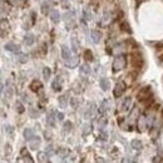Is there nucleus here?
<instances>
[{
    "instance_id": "nucleus-28",
    "label": "nucleus",
    "mask_w": 163,
    "mask_h": 163,
    "mask_svg": "<svg viewBox=\"0 0 163 163\" xmlns=\"http://www.w3.org/2000/svg\"><path fill=\"white\" fill-rule=\"evenodd\" d=\"M74 15H75L74 12H68L64 14V20L65 22H70V20L74 19Z\"/></svg>"
},
{
    "instance_id": "nucleus-42",
    "label": "nucleus",
    "mask_w": 163,
    "mask_h": 163,
    "mask_svg": "<svg viewBox=\"0 0 163 163\" xmlns=\"http://www.w3.org/2000/svg\"><path fill=\"white\" fill-rule=\"evenodd\" d=\"M91 130H92V128H91V125H89V124H85V125H84V134L91 133Z\"/></svg>"
},
{
    "instance_id": "nucleus-35",
    "label": "nucleus",
    "mask_w": 163,
    "mask_h": 163,
    "mask_svg": "<svg viewBox=\"0 0 163 163\" xmlns=\"http://www.w3.org/2000/svg\"><path fill=\"white\" fill-rule=\"evenodd\" d=\"M70 103H72V107L73 108H78V107H79V99H77V98H73L72 101H70Z\"/></svg>"
},
{
    "instance_id": "nucleus-4",
    "label": "nucleus",
    "mask_w": 163,
    "mask_h": 163,
    "mask_svg": "<svg viewBox=\"0 0 163 163\" xmlns=\"http://www.w3.org/2000/svg\"><path fill=\"white\" fill-rule=\"evenodd\" d=\"M149 94H151V87L142 88L141 91L138 92V99L142 102V101H143V99H146L147 97H149Z\"/></svg>"
},
{
    "instance_id": "nucleus-15",
    "label": "nucleus",
    "mask_w": 163,
    "mask_h": 163,
    "mask_svg": "<svg viewBox=\"0 0 163 163\" xmlns=\"http://www.w3.org/2000/svg\"><path fill=\"white\" fill-rule=\"evenodd\" d=\"M99 84H101V88L103 89V91H108L109 89V80L107 79V78H101Z\"/></svg>"
},
{
    "instance_id": "nucleus-39",
    "label": "nucleus",
    "mask_w": 163,
    "mask_h": 163,
    "mask_svg": "<svg viewBox=\"0 0 163 163\" xmlns=\"http://www.w3.org/2000/svg\"><path fill=\"white\" fill-rule=\"evenodd\" d=\"M30 115L33 118H38L39 117V112H38V110H35V109H30Z\"/></svg>"
},
{
    "instance_id": "nucleus-33",
    "label": "nucleus",
    "mask_w": 163,
    "mask_h": 163,
    "mask_svg": "<svg viewBox=\"0 0 163 163\" xmlns=\"http://www.w3.org/2000/svg\"><path fill=\"white\" fill-rule=\"evenodd\" d=\"M137 115H138V109L134 108V109L132 110V113H130V115H129V119H130V120H134V119L137 118Z\"/></svg>"
},
{
    "instance_id": "nucleus-23",
    "label": "nucleus",
    "mask_w": 163,
    "mask_h": 163,
    "mask_svg": "<svg viewBox=\"0 0 163 163\" xmlns=\"http://www.w3.org/2000/svg\"><path fill=\"white\" fill-rule=\"evenodd\" d=\"M9 29V22L7 19H0V30H8Z\"/></svg>"
},
{
    "instance_id": "nucleus-21",
    "label": "nucleus",
    "mask_w": 163,
    "mask_h": 163,
    "mask_svg": "<svg viewBox=\"0 0 163 163\" xmlns=\"http://www.w3.org/2000/svg\"><path fill=\"white\" fill-rule=\"evenodd\" d=\"M46 122H48V124L50 125V127H54V125H55V117H54V112H51V113L48 115V118H46Z\"/></svg>"
},
{
    "instance_id": "nucleus-10",
    "label": "nucleus",
    "mask_w": 163,
    "mask_h": 163,
    "mask_svg": "<svg viewBox=\"0 0 163 163\" xmlns=\"http://www.w3.org/2000/svg\"><path fill=\"white\" fill-rule=\"evenodd\" d=\"M41 87H43V84H41L39 80H33V82H31V84H30V89L33 92H35V93L39 92L40 89H41Z\"/></svg>"
},
{
    "instance_id": "nucleus-31",
    "label": "nucleus",
    "mask_w": 163,
    "mask_h": 163,
    "mask_svg": "<svg viewBox=\"0 0 163 163\" xmlns=\"http://www.w3.org/2000/svg\"><path fill=\"white\" fill-rule=\"evenodd\" d=\"M15 109H17V112L20 113V114L24 113V110H25L24 107H23V104L20 103V102H17V103H15Z\"/></svg>"
},
{
    "instance_id": "nucleus-47",
    "label": "nucleus",
    "mask_w": 163,
    "mask_h": 163,
    "mask_svg": "<svg viewBox=\"0 0 163 163\" xmlns=\"http://www.w3.org/2000/svg\"><path fill=\"white\" fill-rule=\"evenodd\" d=\"M57 115H58V117H57V118H58V119H59V120H63V119H64V114H63V113H58Z\"/></svg>"
},
{
    "instance_id": "nucleus-19",
    "label": "nucleus",
    "mask_w": 163,
    "mask_h": 163,
    "mask_svg": "<svg viewBox=\"0 0 163 163\" xmlns=\"http://www.w3.org/2000/svg\"><path fill=\"white\" fill-rule=\"evenodd\" d=\"M38 161L39 162H49L46 152H39V153H38Z\"/></svg>"
},
{
    "instance_id": "nucleus-14",
    "label": "nucleus",
    "mask_w": 163,
    "mask_h": 163,
    "mask_svg": "<svg viewBox=\"0 0 163 163\" xmlns=\"http://www.w3.org/2000/svg\"><path fill=\"white\" fill-rule=\"evenodd\" d=\"M130 106H132V98L128 97V98H125V101L122 104V110H129Z\"/></svg>"
},
{
    "instance_id": "nucleus-18",
    "label": "nucleus",
    "mask_w": 163,
    "mask_h": 163,
    "mask_svg": "<svg viewBox=\"0 0 163 163\" xmlns=\"http://www.w3.org/2000/svg\"><path fill=\"white\" fill-rule=\"evenodd\" d=\"M34 137V132H33V129H30V128H27L24 130V138L25 141H30L31 138Z\"/></svg>"
},
{
    "instance_id": "nucleus-49",
    "label": "nucleus",
    "mask_w": 163,
    "mask_h": 163,
    "mask_svg": "<svg viewBox=\"0 0 163 163\" xmlns=\"http://www.w3.org/2000/svg\"><path fill=\"white\" fill-rule=\"evenodd\" d=\"M10 1H12V3H18L19 0H10Z\"/></svg>"
},
{
    "instance_id": "nucleus-40",
    "label": "nucleus",
    "mask_w": 163,
    "mask_h": 163,
    "mask_svg": "<svg viewBox=\"0 0 163 163\" xmlns=\"http://www.w3.org/2000/svg\"><path fill=\"white\" fill-rule=\"evenodd\" d=\"M46 154L48 156H50V154H53V152H54V149H53V146H48L46 147Z\"/></svg>"
},
{
    "instance_id": "nucleus-3",
    "label": "nucleus",
    "mask_w": 163,
    "mask_h": 163,
    "mask_svg": "<svg viewBox=\"0 0 163 163\" xmlns=\"http://www.w3.org/2000/svg\"><path fill=\"white\" fill-rule=\"evenodd\" d=\"M125 91V84L123 82H118L117 84H115V87H114V91H113V94H114V97H122L123 96V93Z\"/></svg>"
},
{
    "instance_id": "nucleus-48",
    "label": "nucleus",
    "mask_w": 163,
    "mask_h": 163,
    "mask_svg": "<svg viewBox=\"0 0 163 163\" xmlns=\"http://www.w3.org/2000/svg\"><path fill=\"white\" fill-rule=\"evenodd\" d=\"M3 89H4V85H3V83L0 82V94H1V92H3Z\"/></svg>"
},
{
    "instance_id": "nucleus-24",
    "label": "nucleus",
    "mask_w": 163,
    "mask_h": 163,
    "mask_svg": "<svg viewBox=\"0 0 163 163\" xmlns=\"http://www.w3.org/2000/svg\"><path fill=\"white\" fill-rule=\"evenodd\" d=\"M120 30L125 31V33H132V29L129 28V24L127 22H123L122 24H120Z\"/></svg>"
},
{
    "instance_id": "nucleus-26",
    "label": "nucleus",
    "mask_w": 163,
    "mask_h": 163,
    "mask_svg": "<svg viewBox=\"0 0 163 163\" xmlns=\"http://www.w3.org/2000/svg\"><path fill=\"white\" fill-rule=\"evenodd\" d=\"M80 73H82V74H85V75L91 74V68H89V65L88 64H83L80 67Z\"/></svg>"
},
{
    "instance_id": "nucleus-6",
    "label": "nucleus",
    "mask_w": 163,
    "mask_h": 163,
    "mask_svg": "<svg viewBox=\"0 0 163 163\" xmlns=\"http://www.w3.org/2000/svg\"><path fill=\"white\" fill-rule=\"evenodd\" d=\"M29 142H30V148H31V149L35 151V149L39 148V146H40V138H39V137L34 135Z\"/></svg>"
},
{
    "instance_id": "nucleus-43",
    "label": "nucleus",
    "mask_w": 163,
    "mask_h": 163,
    "mask_svg": "<svg viewBox=\"0 0 163 163\" xmlns=\"http://www.w3.org/2000/svg\"><path fill=\"white\" fill-rule=\"evenodd\" d=\"M5 153H7V154H10V153H12V146H10V144H7V146H5Z\"/></svg>"
},
{
    "instance_id": "nucleus-16",
    "label": "nucleus",
    "mask_w": 163,
    "mask_h": 163,
    "mask_svg": "<svg viewBox=\"0 0 163 163\" xmlns=\"http://www.w3.org/2000/svg\"><path fill=\"white\" fill-rule=\"evenodd\" d=\"M68 104V94H63V96L59 97V106L62 108H65Z\"/></svg>"
},
{
    "instance_id": "nucleus-2",
    "label": "nucleus",
    "mask_w": 163,
    "mask_h": 163,
    "mask_svg": "<svg viewBox=\"0 0 163 163\" xmlns=\"http://www.w3.org/2000/svg\"><path fill=\"white\" fill-rule=\"evenodd\" d=\"M130 64L135 69H141L143 67V58H142V55L139 53H133L130 55Z\"/></svg>"
},
{
    "instance_id": "nucleus-37",
    "label": "nucleus",
    "mask_w": 163,
    "mask_h": 163,
    "mask_svg": "<svg viewBox=\"0 0 163 163\" xmlns=\"http://www.w3.org/2000/svg\"><path fill=\"white\" fill-rule=\"evenodd\" d=\"M108 109V101H103L102 102V108H101V112H106Z\"/></svg>"
},
{
    "instance_id": "nucleus-36",
    "label": "nucleus",
    "mask_w": 163,
    "mask_h": 163,
    "mask_svg": "<svg viewBox=\"0 0 163 163\" xmlns=\"http://www.w3.org/2000/svg\"><path fill=\"white\" fill-rule=\"evenodd\" d=\"M12 93H13V89L10 87V82H8V87H7V97L10 98L12 97Z\"/></svg>"
},
{
    "instance_id": "nucleus-11",
    "label": "nucleus",
    "mask_w": 163,
    "mask_h": 163,
    "mask_svg": "<svg viewBox=\"0 0 163 163\" xmlns=\"http://www.w3.org/2000/svg\"><path fill=\"white\" fill-rule=\"evenodd\" d=\"M49 15H50V19H51V22L53 23H58L60 20V14H59L58 10H51V12L49 13Z\"/></svg>"
},
{
    "instance_id": "nucleus-44",
    "label": "nucleus",
    "mask_w": 163,
    "mask_h": 163,
    "mask_svg": "<svg viewBox=\"0 0 163 163\" xmlns=\"http://www.w3.org/2000/svg\"><path fill=\"white\" fill-rule=\"evenodd\" d=\"M19 60L22 62V63H25V62L28 60V55H24V54H22V55L19 57Z\"/></svg>"
},
{
    "instance_id": "nucleus-50",
    "label": "nucleus",
    "mask_w": 163,
    "mask_h": 163,
    "mask_svg": "<svg viewBox=\"0 0 163 163\" xmlns=\"http://www.w3.org/2000/svg\"><path fill=\"white\" fill-rule=\"evenodd\" d=\"M162 117H163V109H162Z\"/></svg>"
},
{
    "instance_id": "nucleus-29",
    "label": "nucleus",
    "mask_w": 163,
    "mask_h": 163,
    "mask_svg": "<svg viewBox=\"0 0 163 163\" xmlns=\"http://www.w3.org/2000/svg\"><path fill=\"white\" fill-rule=\"evenodd\" d=\"M50 74H51V72L48 67H45L44 69H43V77H44V79L45 80H49V78H50Z\"/></svg>"
},
{
    "instance_id": "nucleus-20",
    "label": "nucleus",
    "mask_w": 163,
    "mask_h": 163,
    "mask_svg": "<svg viewBox=\"0 0 163 163\" xmlns=\"http://www.w3.org/2000/svg\"><path fill=\"white\" fill-rule=\"evenodd\" d=\"M50 4H53V1H48V3H45V4L41 5V13H43L44 15L49 14V10H50V7H49V5H50Z\"/></svg>"
},
{
    "instance_id": "nucleus-38",
    "label": "nucleus",
    "mask_w": 163,
    "mask_h": 163,
    "mask_svg": "<svg viewBox=\"0 0 163 163\" xmlns=\"http://www.w3.org/2000/svg\"><path fill=\"white\" fill-rule=\"evenodd\" d=\"M5 130H7V133H8L9 135H13V132H14V128L12 127V125H7V127H5Z\"/></svg>"
},
{
    "instance_id": "nucleus-1",
    "label": "nucleus",
    "mask_w": 163,
    "mask_h": 163,
    "mask_svg": "<svg viewBox=\"0 0 163 163\" xmlns=\"http://www.w3.org/2000/svg\"><path fill=\"white\" fill-rule=\"evenodd\" d=\"M125 65H127V59H125L124 55H118L115 57V59L113 62V70L114 72H119L125 68Z\"/></svg>"
},
{
    "instance_id": "nucleus-32",
    "label": "nucleus",
    "mask_w": 163,
    "mask_h": 163,
    "mask_svg": "<svg viewBox=\"0 0 163 163\" xmlns=\"http://www.w3.org/2000/svg\"><path fill=\"white\" fill-rule=\"evenodd\" d=\"M137 75H138V73L137 72H130V73H128V75H127V78H128V80H135L137 79Z\"/></svg>"
},
{
    "instance_id": "nucleus-45",
    "label": "nucleus",
    "mask_w": 163,
    "mask_h": 163,
    "mask_svg": "<svg viewBox=\"0 0 163 163\" xmlns=\"http://www.w3.org/2000/svg\"><path fill=\"white\" fill-rule=\"evenodd\" d=\"M106 124H107V119L106 118H102L101 120H99V125H101V127H104Z\"/></svg>"
},
{
    "instance_id": "nucleus-5",
    "label": "nucleus",
    "mask_w": 163,
    "mask_h": 163,
    "mask_svg": "<svg viewBox=\"0 0 163 163\" xmlns=\"http://www.w3.org/2000/svg\"><path fill=\"white\" fill-rule=\"evenodd\" d=\"M62 57H63V59H64L65 62L69 60L70 58L73 57V55H72V51L69 50V48H68L67 45H63V46H62Z\"/></svg>"
},
{
    "instance_id": "nucleus-8",
    "label": "nucleus",
    "mask_w": 163,
    "mask_h": 163,
    "mask_svg": "<svg viewBox=\"0 0 163 163\" xmlns=\"http://www.w3.org/2000/svg\"><path fill=\"white\" fill-rule=\"evenodd\" d=\"M147 127V118L144 117V115H139L138 118V129L141 130V132H143V130L146 129Z\"/></svg>"
},
{
    "instance_id": "nucleus-13",
    "label": "nucleus",
    "mask_w": 163,
    "mask_h": 163,
    "mask_svg": "<svg viewBox=\"0 0 163 163\" xmlns=\"http://www.w3.org/2000/svg\"><path fill=\"white\" fill-rule=\"evenodd\" d=\"M51 87H53V89H54V91H57V92H59L60 89H62V79H60L59 77L55 78V80L51 83Z\"/></svg>"
},
{
    "instance_id": "nucleus-41",
    "label": "nucleus",
    "mask_w": 163,
    "mask_h": 163,
    "mask_svg": "<svg viewBox=\"0 0 163 163\" xmlns=\"http://www.w3.org/2000/svg\"><path fill=\"white\" fill-rule=\"evenodd\" d=\"M84 18H85V19H88V20L92 18V15H91V13H89L88 8H87V9H84Z\"/></svg>"
},
{
    "instance_id": "nucleus-25",
    "label": "nucleus",
    "mask_w": 163,
    "mask_h": 163,
    "mask_svg": "<svg viewBox=\"0 0 163 163\" xmlns=\"http://www.w3.org/2000/svg\"><path fill=\"white\" fill-rule=\"evenodd\" d=\"M84 59H85L87 62H92L93 60V53H92V50H84Z\"/></svg>"
},
{
    "instance_id": "nucleus-12",
    "label": "nucleus",
    "mask_w": 163,
    "mask_h": 163,
    "mask_svg": "<svg viewBox=\"0 0 163 163\" xmlns=\"http://www.w3.org/2000/svg\"><path fill=\"white\" fill-rule=\"evenodd\" d=\"M78 63H79V59H78V57H72L69 60H67V65L69 68H75L78 65Z\"/></svg>"
},
{
    "instance_id": "nucleus-7",
    "label": "nucleus",
    "mask_w": 163,
    "mask_h": 163,
    "mask_svg": "<svg viewBox=\"0 0 163 163\" xmlns=\"http://www.w3.org/2000/svg\"><path fill=\"white\" fill-rule=\"evenodd\" d=\"M5 49L9 50V51H12V53H19V51H20V46L18 44H15V43H8L7 45H5Z\"/></svg>"
},
{
    "instance_id": "nucleus-22",
    "label": "nucleus",
    "mask_w": 163,
    "mask_h": 163,
    "mask_svg": "<svg viewBox=\"0 0 163 163\" xmlns=\"http://www.w3.org/2000/svg\"><path fill=\"white\" fill-rule=\"evenodd\" d=\"M130 144H132V147H133L134 149H138V151L142 149V147H143V144H142V142L139 139H133Z\"/></svg>"
},
{
    "instance_id": "nucleus-27",
    "label": "nucleus",
    "mask_w": 163,
    "mask_h": 163,
    "mask_svg": "<svg viewBox=\"0 0 163 163\" xmlns=\"http://www.w3.org/2000/svg\"><path fill=\"white\" fill-rule=\"evenodd\" d=\"M72 46H73V51H74V53H78V46H79V43H78L75 36H73V38H72Z\"/></svg>"
},
{
    "instance_id": "nucleus-9",
    "label": "nucleus",
    "mask_w": 163,
    "mask_h": 163,
    "mask_svg": "<svg viewBox=\"0 0 163 163\" xmlns=\"http://www.w3.org/2000/svg\"><path fill=\"white\" fill-rule=\"evenodd\" d=\"M91 36H92V40L94 41V43H99L101 39H102V33L99 30H92Z\"/></svg>"
},
{
    "instance_id": "nucleus-17",
    "label": "nucleus",
    "mask_w": 163,
    "mask_h": 163,
    "mask_svg": "<svg viewBox=\"0 0 163 163\" xmlns=\"http://www.w3.org/2000/svg\"><path fill=\"white\" fill-rule=\"evenodd\" d=\"M34 35L33 34H28V35H25V38H24V43L27 44V45H33L34 44Z\"/></svg>"
},
{
    "instance_id": "nucleus-34",
    "label": "nucleus",
    "mask_w": 163,
    "mask_h": 163,
    "mask_svg": "<svg viewBox=\"0 0 163 163\" xmlns=\"http://www.w3.org/2000/svg\"><path fill=\"white\" fill-rule=\"evenodd\" d=\"M72 122H69V120H68V122H65L64 123V125H63V127H64V130L65 132H69V130H72Z\"/></svg>"
},
{
    "instance_id": "nucleus-30",
    "label": "nucleus",
    "mask_w": 163,
    "mask_h": 163,
    "mask_svg": "<svg viewBox=\"0 0 163 163\" xmlns=\"http://www.w3.org/2000/svg\"><path fill=\"white\" fill-rule=\"evenodd\" d=\"M68 154H69V151H68V149H64V148H63V149H59V151H58V156H59L60 158H65Z\"/></svg>"
},
{
    "instance_id": "nucleus-46",
    "label": "nucleus",
    "mask_w": 163,
    "mask_h": 163,
    "mask_svg": "<svg viewBox=\"0 0 163 163\" xmlns=\"http://www.w3.org/2000/svg\"><path fill=\"white\" fill-rule=\"evenodd\" d=\"M44 135H45L46 139H50V138H51V133L48 132V130H45V132H44Z\"/></svg>"
}]
</instances>
